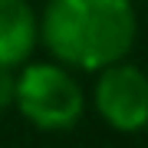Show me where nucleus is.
I'll list each match as a JSON object with an SVG mask.
<instances>
[{
  "mask_svg": "<svg viewBox=\"0 0 148 148\" xmlns=\"http://www.w3.org/2000/svg\"><path fill=\"white\" fill-rule=\"evenodd\" d=\"M92 102L102 122L112 125L115 132L148 128V76L125 59H119L99 73Z\"/></svg>",
  "mask_w": 148,
  "mask_h": 148,
  "instance_id": "obj_3",
  "label": "nucleus"
},
{
  "mask_svg": "<svg viewBox=\"0 0 148 148\" xmlns=\"http://www.w3.org/2000/svg\"><path fill=\"white\" fill-rule=\"evenodd\" d=\"M13 92H16V76L10 66H0V109L13 106Z\"/></svg>",
  "mask_w": 148,
  "mask_h": 148,
  "instance_id": "obj_5",
  "label": "nucleus"
},
{
  "mask_svg": "<svg viewBox=\"0 0 148 148\" xmlns=\"http://www.w3.org/2000/svg\"><path fill=\"white\" fill-rule=\"evenodd\" d=\"M40 40V20L27 0H0V66L27 63Z\"/></svg>",
  "mask_w": 148,
  "mask_h": 148,
  "instance_id": "obj_4",
  "label": "nucleus"
},
{
  "mask_svg": "<svg viewBox=\"0 0 148 148\" xmlns=\"http://www.w3.org/2000/svg\"><path fill=\"white\" fill-rule=\"evenodd\" d=\"M138 20L128 0H49L40 36L63 66L106 69L132 49Z\"/></svg>",
  "mask_w": 148,
  "mask_h": 148,
  "instance_id": "obj_1",
  "label": "nucleus"
},
{
  "mask_svg": "<svg viewBox=\"0 0 148 148\" xmlns=\"http://www.w3.org/2000/svg\"><path fill=\"white\" fill-rule=\"evenodd\" d=\"M13 102L20 115L43 132H66L82 119L86 99L79 82L66 66L56 63H33L16 76Z\"/></svg>",
  "mask_w": 148,
  "mask_h": 148,
  "instance_id": "obj_2",
  "label": "nucleus"
}]
</instances>
